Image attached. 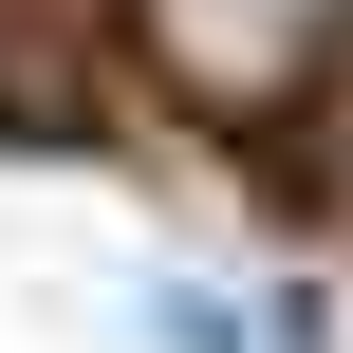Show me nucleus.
Masks as SVG:
<instances>
[{"label": "nucleus", "instance_id": "obj_1", "mask_svg": "<svg viewBox=\"0 0 353 353\" xmlns=\"http://www.w3.org/2000/svg\"><path fill=\"white\" fill-rule=\"evenodd\" d=\"M130 37H149V74L186 93V112H298L316 74H335L353 0H130Z\"/></svg>", "mask_w": 353, "mask_h": 353}]
</instances>
